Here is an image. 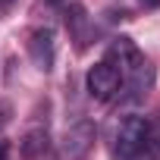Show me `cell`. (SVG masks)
<instances>
[{"label": "cell", "mask_w": 160, "mask_h": 160, "mask_svg": "<svg viewBox=\"0 0 160 160\" xmlns=\"http://www.w3.org/2000/svg\"><path fill=\"white\" fill-rule=\"evenodd\" d=\"M151 141V119L126 116L113 135V160H141Z\"/></svg>", "instance_id": "1"}, {"label": "cell", "mask_w": 160, "mask_h": 160, "mask_svg": "<svg viewBox=\"0 0 160 160\" xmlns=\"http://www.w3.org/2000/svg\"><path fill=\"white\" fill-rule=\"evenodd\" d=\"M19 151L25 160H41L47 151H50V104H38L22 138H19Z\"/></svg>", "instance_id": "2"}, {"label": "cell", "mask_w": 160, "mask_h": 160, "mask_svg": "<svg viewBox=\"0 0 160 160\" xmlns=\"http://www.w3.org/2000/svg\"><path fill=\"white\" fill-rule=\"evenodd\" d=\"M85 88H88V94H91L94 101H101V104L113 101V98L119 94V88H122V69H119L110 57H104L101 63H94V66L88 69Z\"/></svg>", "instance_id": "3"}, {"label": "cell", "mask_w": 160, "mask_h": 160, "mask_svg": "<svg viewBox=\"0 0 160 160\" xmlns=\"http://www.w3.org/2000/svg\"><path fill=\"white\" fill-rule=\"evenodd\" d=\"M63 19H66V32H69L72 47H75L78 53H85V50L91 47V41H94V22H91L88 10H85L82 3H69Z\"/></svg>", "instance_id": "4"}, {"label": "cell", "mask_w": 160, "mask_h": 160, "mask_svg": "<svg viewBox=\"0 0 160 160\" xmlns=\"http://www.w3.org/2000/svg\"><path fill=\"white\" fill-rule=\"evenodd\" d=\"M28 57L41 72L53 69V63H57V38H53L50 25H41V28H35L28 35Z\"/></svg>", "instance_id": "5"}, {"label": "cell", "mask_w": 160, "mask_h": 160, "mask_svg": "<svg viewBox=\"0 0 160 160\" xmlns=\"http://www.w3.org/2000/svg\"><path fill=\"white\" fill-rule=\"evenodd\" d=\"M94 135H98V129H94L91 119H78V122L69 126L66 135H63V154H66L69 160L85 157V154L91 151V144H94Z\"/></svg>", "instance_id": "6"}, {"label": "cell", "mask_w": 160, "mask_h": 160, "mask_svg": "<svg viewBox=\"0 0 160 160\" xmlns=\"http://www.w3.org/2000/svg\"><path fill=\"white\" fill-rule=\"evenodd\" d=\"M10 122H13V104L0 98V132H3V129H7Z\"/></svg>", "instance_id": "7"}, {"label": "cell", "mask_w": 160, "mask_h": 160, "mask_svg": "<svg viewBox=\"0 0 160 160\" xmlns=\"http://www.w3.org/2000/svg\"><path fill=\"white\" fill-rule=\"evenodd\" d=\"M0 160H10V141L0 138Z\"/></svg>", "instance_id": "8"}, {"label": "cell", "mask_w": 160, "mask_h": 160, "mask_svg": "<svg viewBox=\"0 0 160 160\" xmlns=\"http://www.w3.org/2000/svg\"><path fill=\"white\" fill-rule=\"evenodd\" d=\"M144 10H160V0H138Z\"/></svg>", "instance_id": "9"}, {"label": "cell", "mask_w": 160, "mask_h": 160, "mask_svg": "<svg viewBox=\"0 0 160 160\" xmlns=\"http://www.w3.org/2000/svg\"><path fill=\"white\" fill-rule=\"evenodd\" d=\"M47 7H66V0H44Z\"/></svg>", "instance_id": "10"}, {"label": "cell", "mask_w": 160, "mask_h": 160, "mask_svg": "<svg viewBox=\"0 0 160 160\" xmlns=\"http://www.w3.org/2000/svg\"><path fill=\"white\" fill-rule=\"evenodd\" d=\"M13 3H16V0H0V10H10Z\"/></svg>", "instance_id": "11"}]
</instances>
